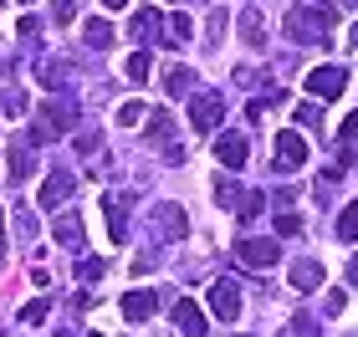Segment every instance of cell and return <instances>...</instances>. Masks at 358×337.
Segmentation results:
<instances>
[{"mask_svg": "<svg viewBox=\"0 0 358 337\" xmlns=\"http://www.w3.org/2000/svg\"><path fill=\"white\" fill-rule=\"evenodd\" d=\"M149 138H154V143H164V164H185V149L174 143V118H169L164 107L154 112V123H149Z\"/></svg>", "mask_w": 358, "mask_h": 337, "instance_id": "cell-5", "label": "cell"}, {"mask_svg": "<svg viewBox=\"0 0 358 337\" xmlns=\"http://www.w3.org/2000/svg\"><path fill=\"white\" fill-rule=\"evenodd\" d=\"M36 31H41V26H36V15H26V21H21V26H15V36H21V41L31 46V41H36Z\"/></svg>", "mask_w": 358, "mask_h": 337, "instance_id": "cell-29", "label": "cell"}, {"mask_svg": "<svg viewBox=\"0 0 358 337\" xmlns=\"http://www.w3.org/2000/svg\"><path fill=\"white\" fill-rule=\"evenodd\" d=\"M143 118H149V112H143V103H123V107H118V123H123V128H138Z\"/></svg>", "mask_w": 358, "mask_h": 337, "instance_id": "cell-21", "label": "cell"}, {"mask_svg": "<svg viewBox=\"0 0 358 337\" xmlns=\"http://www.w3.org/2000/svg\"><path fill=\"white\" fill-rule=\"evenodd\" d=\"M72 112H77V103H46L41 112H36V123H31V143H52V138H62L72 128Z\"/></svg>", "mask_w": 358, "mask_h": 337, "instance_id": "cell-2", "label": "cell"}, {"mask_svg": "<svg viewBox=\"0 0 358 337\" xmlns=\"http://www.w3.org/2000/svg\"><path fill=\"white\" fill-rule=\"evenodd\" d=\"M72 169H57L52 174V179H46L41 184V204H46V210H62V204H67V195H72Z\"/></svg>", "mask_w": 358, "mask_h": 337, "instance_id": "cell-11", "label": "cell"}, {"mask_svg": "<svg viewBox=\"0 0 358 337\" xmlns=\"http://www.w3.org/2000/svg\"><path fill=\"white\" fill-rule=\"evenodd\" d=\"M333 21H338V10H333V6H317V0H313V6H302V10L287 21V36H292V41H322L317 31H328Z\"/></svg>", "mask_w": 358, "mask_h": 337, "instance_id": "cell-1", "label": "cell"}, {"mask_svg": "<svg viewBox=\"0 0 358 337\" xmlns=\"http://www.w3.org/2000/svg\"><path fill=\"white\" fill-rule=\"evenodd\" d=\"M302 158H307V143H302V133L282 128V133H276V164H282V169H302Z\"/></svg>", "mask_w": 358, "mask_h": 337, "instance_id": "cell-8", "label": "cell"}, {"mask_svg": "<svg viewBox=\"0 0 358 337\" xmlns=\"http://www.w3.org/2000/svg\"><path fill=\"white\" fill-rule=\"evenodd\" d=\"M92 149H97V128H87V133L77 138V153H92Z\"/></svg>", "mask_w": 358, "mask_h": 337, "instance_id": "cell-33", "label": "cell"}, {"mask_svg": "<svg viewBox=\"0 0 358 337\" xmlns=\"http://www.w3.org/2000/svg\"><path fill=\"white\" fill-rule=\"evenodd\" d=\"M338 235H343V240H358V200L338 215Z\"/></svg>", "mask_w": 358, "mask_h": 337, "instance_id": "cell-19", "label": "cell"}, {"mask_svg": "<svg viewBox=\"0 0 358 337\" xmlns=\"http://www.w3.org/2000/svg\"><path fill=\"white\" fill-rule=\"evenodd\" d=\"M348 281L358 286V255H353V261H348Z\"/></svg>", "mask_w": 358, "mask_h": 337, "instance_id": "cell-35", "label": "cell"}, {"mask_svg": "<svg viewBox=\"0 0 358 337\" xmlns=\"http://www.w3.org/2000/svg\"><path fill=\"white\" fill-rule=\"evenodd\" d=\"M169 31H174L169 41H189V36H194V21H189V15H174V21H169Z\"/></svg>", "mask_w": 358, "mask_h": 337, "instance_id": "cell-25", "label": "cell"}, {"mask_svg": "<svg viewBox=\"0 0 358 337\" xmlns=\"http://www.w3.org/2000/svg\"><path fill=\"white\" fill-rule=\"evenodd\" d=\"M164 92H169V98H189V92H194V72L189 67H169L164 72Z\"/></svg>", "mask_w": 358, "mask_h": 337, "instance_id": "cell-15", "label": "cell"}, {"mask_svg": "<svg viewBox=\"0 0 358 337\" xmlns=\"http://www.w3.org/2000/svg\"><path fill=\"white\" fill-rule=\"evenodd\" d=\"M246 138L241 133H220L215 138V158H220V169H246Z\"/></svg>", "mask_w": 358, "mask_h": 337, "instance_id": "cell-9", "label": "cell"}, {"mask_svg": "<svg viewBox=\"0 0 358 337\" xmlns=\"http://www.w3.org/2000/svg\"><path fill=\"white\" fill-rule=\"evenodd\" d=\"M103 266H108V261H97V255H87V261L77 266V276H83V281H97V276H103Z\"/></svg>", "mask_w": 358, "mask_h": 337, "instance_id": "cell-27", "label": "cell"}, {"mask_svg": "<svg viewBox=\"0 0 358 337\" xmlns=\"http://www.w3.org/2000/svg\"><path fill=\"white\" fill-rule=\"evenodd\" d=\"M343 87H348V72L343 67H313V72H307V92H313L317 103L343 98Z\"/></svg>", "mask_w": 358, "mask_h": 337, "instance_id": "cell-4", "label": "cell"}, {"mask_svg": "<svg viewBox=\"0 0 358 337\" xmlns=\"http://www.w3.org/2000/svg\"><path fill=\"white\" fill-rule=\"evenodd\" d=\"M297 230H302L297 215H276V235H297Z\"/></svg>", "mask_w": 358, "mask_h": 337, "instance_id": "cell-30", "label": "cell"}, {"mask_svg": "<svg viewBox=\"0 0 358 337\" xmlns=\"http://www.w3.org/2000/svg\"><path fill=\"white\" fill-rule=\"evenodd\" d=\"M92 337H97V332H92Z\"/></svg>", "mask_w": 358, "mask_h": 337, "instance_id": "cell-40", "label": "cell"}, {"mask_svg": "<svg viewBox=\"0 0 358 337\" xmlns=\"http://www.w3.org/2000/svg\"><path fill=\"white\" fill-rule=\"evenodd\" d=\"M292 286H297V292L322 286V266H317V261H297V266H292Z\"/></svg>", "mask_w": 358, "mask_h": 337, "instance_id": "cell-16", "label": "cell"}, {"mask_svg": "<svg viewBox=\"0 0 358 337\" xmlns=\"http://www.w3.org/2000/svg\"><path fill=\"white\" fill-rule=\"evenodd\" d=\"M10 179H15V184L26 179V149H21V143H15V149H10Z\"/></svg>", "mask_w": 358, "mask_h": 337, "instance_id": "cell-26", "label": "cell"}, {"mask_svg": "<svg viewBox=\"0 0 358 337\" xmlns=\"http://www.w3.org/2000/svg\"><path fill=\"white\" fill-rule=\"evenodd\" d=\"M103 6H108V10H123V6H128V0H103Z\"/></svg>", "mask_w": 358, "mask_h": 337, "instance_id": "cell-36", "label": "cell"}, {"mask_svg": "<svg viewBox=\"0 0 358 337\" xmlns=\"http://www.w3.org/2000/svg\"><path fill=\"white\" fill-rule=\"evenodd\" d=\"M46 312H52V301H31V307H26V322H41Z\"/></svg>", "mask_w": 358, "mask_h": 337, "instance_id": "cell-31", "label": "cell"}, {"mask_svg": "<svg viewBox=\"0 0 358 337\" xmlns=\"http://www.w3.org/2000/svg\"><path fill=\"white\" fill-rule=\"evenodd\" d=\"M256 215H262V195H241V200H236V220L251 225Z\"/></svg>", "mask_w": 358, "mask_h": 337, "instance_id": "cell-17", "label": "cell"}, {"mask_svg": "<svg viewBox=\"0 0 358 337\" xmlns=\"http://www.w3.org/2000/svg\"><path fill=\"white\" fill-rule=\"evenodd\" d=\"M128 82H149V52H134V57H128Z\"/></svg>", "mask_w": 358, "mask_h": 337, "instance_id": "cell-20", "label": "cell"}, {"mask_svg": "<svg viewBox=\"0 0 358 337\" xmlns=\"http://www.w3.org/2000/svg\"><path fill=\"white\" fill-rule=\"evenodd\" d=\"M154 307H159L154 292H128V297H123V317H128V322H143V317H154Z\"/></svg>", "mask_w": 358, "mask_h": 337, "instance_id": "cell-13", "label": "cell"}, {"mask_svg": "<svg viewBox=\"0 0 358 337\" xmlns=\"http://www.w3.org/2000/svg\"><path fill=\"white\" fill-rule=\"evenodd\" d=\"M348 46H353V52H358V26H353V31H348Z\"/></svg>", "mask_w": 358, "mask_h": 337, "instance_id": "cell-37", "label": "cell"}, {"mask_svg": "<svg viewBox=\"0 0 358 337\" xmlns=\"http://www.w3.org/2000/svg\"><path fill=\"white\" fill-rule=\"evenodd\" d=\"M210 307H215L220 322H236V317H241V292H236V281H210Z\"/></svg>", "mask_w": 358, "mask_h": 337, "instance_id": "cell-6", "label": "cell"}, {"mask_svg": "<svg viewBox=\"0 0 358 337\" xmlns=\"http://www.w3.org/2000/svg\"><path fill=\"white\" fill-rule=\"evenodd\" d=\"M174 327L185 332V337H205V332H210V322H205V312L194 307L189 297H185V301H174Z\"/></svg>", "mask_w": 358, "mask_h": 337, "instance_id": "cell-10", "label": "cell"}, {"mask_svg": "<svg viewBox=\"0 0 358 337\" xmlns=\"http://www.w3.org/2000/svg\"><path fill=\"white\" fill-rule=\"evenodd\" d=\"M297 118H302V128H317V118H322V112H317L313 103H307V107H297Z\"/></svg>", "mask_w": 358, "mask_h": 337, "instance_id": "cell-32", "label": "cell"}, {"mask_svg": "<svg viewBox=\"0 0 358 337\" xmlns=\"http://www.w3.org/2000/svg\"><path fill=\"white\" fill-rule=\"evenodd\" d=\"M0 255H6V210H0Z\"/></svg>", "mask_w": 358, "mask_h": 337, "instance_id": "cell-34", "label": "cell"}, {"mask_svg": "<svg viewBox=\"0 0 358 337\" xmlns=\"http://www.w3.org/2000/svg\"><path fill=\"white\" fill-rule=\"evenodd\" d=\"M220 112H225L220 92H189V128H194V133H215Z\"/></svg>", "mask_w": 358, "mask_h": 337, "instance_id": "cell-3", "label": "cell"}, {"mask_svg": "<svg viewBox=\"0 0 358 337\" xmlns=\"http://www.w3.org/2000/svg\"><path fill=\"white\" fill-rule=\"evenodd\" d=\"M215 195H220V204H225V210H236V200L246 195V189H236L231 179H215Z\"/></svg>", "mask_w": 358, "mask_h": 337, "instance_id": "cell-22", "label": "cell"}, {"mask_svg": "<svg viewBox=\"0 0 358 337\" xmlns=\"http://www.w3.org/2000/svg\"><path fill=\"white\" fill-rule=\"evenodd\" d=\"M353 6H358V0H353Z\"/></svg>", "mask_w": 358, "mask_h": 337, "instance_id": "cell-39", "label": "cell"}, {"mask_svg": "<svg viewBox=\"0 0 358 337\" xmlns=\"http://www.w3.org/2000/svg\"><path fill=\"white\" fill-rule=\"evenodd\" d=\"M103 215H108L113 240H123V235H128V215H134V195H108V200H103Z\"/></svg>", "mask_w": 358, "mask_h": 337, "instance_id": "cell-7", "label": "cell"}, {"mask_svg": "<svg viewBox=\"0 0 358 337\" xmlns=\"http://www.w3.org/2000/svg\"><path fill=\"white\" fill-rule=\"evenodd\" d=\"M338 138H343V143H358V112H348V118H343V128H338Z\"/></svg>", "mask_w": 358, "mask_h": 337, "instance_id": "cell-28", "label": "cell"}, {"mask_svg": "<svg viewBox=\"0 0 358 337\" xmlns=\"http://www.w3.org/2000/svg\"><path fill=\"white\" fill-rule=\"evenodd\" d=\"M52 230H57V240H62L67 250H83V220H77V215H57Z\"/></svg>", "mask_w": 358, "mask_h": 337, "instance_id": "cell-14", "label": "cell"}, {"mask_svg": "<svg viewBox=\"0 0 358 337\" xmlns=\"http://www.w3.org/2000/svg\"><path fill=\"white\" fill-rule=\"evenodd\" d=\"M241 31H246V41H251V46L262 41V21H256V10H241Z\"/></svg>", "mask_w": 358, "mask_h": 337, "instance_id": "cell-24", "label": "cell"}, {"mask_svg": "<svg viewBox=\"0 0 358 337\" xmlns=\"http://www.w3.org/2000/svg\"><path fill=\"white\" fill-rule=\"evenodd\" d=\"M83 36H87V46H97V52H103V46L113 41V26H108V21H87Z\"/></svg>", "mask_w": 358, "mask_h": 337, "instance_id": "cell-18", "label": "cell"}, {"mask_svg": "<svg viewBox=\"0 0 358 337\" xmlns=\"http://www.w3.org/2000/svg\"><path fill=\"white\" fill-rule=\"evenodd\" d=\"M15 225H21V240H36V235H41V225H36V215H31V210H15Z\"/></svg>", "mask_w": 358, "mask_h": 337, "instance_id": "cell-23", "label": "cell"}, {"mask_svg": "<svg viewBox=\"0 0 358 337\" xmlns=\"http://www.w3.org/2000/svg\"><path fill=\"white\" fill-rule=\"evenodd\" d=\"M236 255L246 266H276V240H236Z\"/></svg>", "mask_w": 358, "mask_h": 337, "instance_id": "cell-12", "label": "cell"}, {"mask_svg": "<svg viewBox=\"0 0 358 337\" xmlns=\"http://www.w3.org/2000/svg\"><path fill=\"white\" fill-rule=\"evenodd\" d=\"M21 6H36V0H21Z\"/></svg>", "mask_w": 358, "mask_h": 337, "instance_id": "cell-38", "label": "cell"}]
</instances>
